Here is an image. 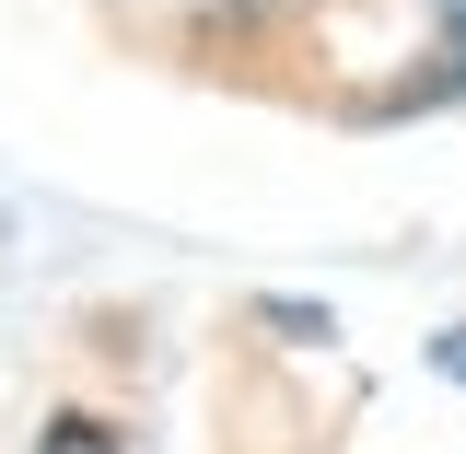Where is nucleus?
Wrapping results in <instances>:
<instances>
[{
	"label": "nucleus",
	"mask_w": 466,
	"mask_h": 454,
	"mask_svg": "<svg viewBox=\"0 0 466 454\" xmlns=\"http://www.w3.org/2000/svg\"><path fill=\"white\" fill-rule=\"evenodd\" d=\"M431 12H443V82L466 94V0H431Z\"/></svg>",
	"instance_id": "obj_1"
}]
</instances>
